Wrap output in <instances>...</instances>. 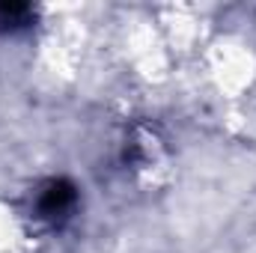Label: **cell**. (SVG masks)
<instances>
[{
  "label": "cell",
  "instance_id": "1",
  "mask_svg": "<svg viewBox=\"0 0 256 253\" xmlns=\"http://www.w3.org/2000/svg\"><path fill=\"white\" fill-rule=\"evenodd\" d=\"M74 200H78V188L68 179H51L39 194V212L45 218H60L66 212H72Z\"/></svg>",
  "mask_w": 256,
  "mask_h": 253
},
{
  "label": "cell",
  "instance_id": "2",
  "mask_svg": "<svg viewBox=\"0 0 256 253\" xmlns=\"http://www.w3.org/2000/svg\"><path fill=\"white\" fill-rule=\"evenodd\" d=\"M33 9L27 3H15V0H6L0 3V30H15V27H24L30 21Z\"/></svg>",
  "mask_w": 256,
  "mask_h": 253
}]
</instances>
